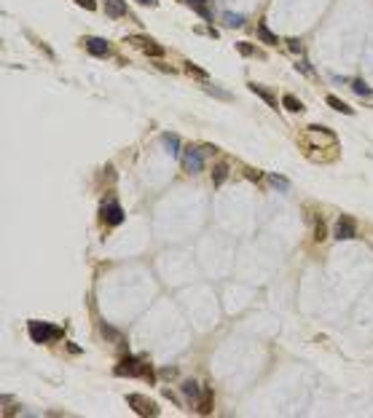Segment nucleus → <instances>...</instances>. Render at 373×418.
I'll list each match as a JSON object with an SVG mask.
<instances>
[{
  "label": "nucleus",
  "mask_w": 373,
  "mask_h": 418,
  "mask_svg": "<svg viewBox=\"0 0 373 418\" xmlns=\"http://www.w3.org/2000/svg\"><path fill=\"white\" fill-rule=\"evenodd\" d=\"M27 330H30L32 343H51V341H59V338H62V330L54 327V324H49V322H35L32 319L27 324Z\"/></svg>",
  "instance_id": "1"
},
{
  "label": "nucleus",
  "mask_w": 373,
  "mask_h": 418,
  "mask_svg": "<svg viewBox=\"0 0 373 418\" xmlns=\"http://www.w3.org/2000/svg\"><path fill=\"white\" fill-rule=\"evenodd\" d=\"M183 394L188 397L191 402H196L199 397H202V386H199L196 381H185V383H183Z\"/></svg>",
  "instance_id": "13"
},
{
  "label": "nucleus",
  "mask_w": 373,
  "mask_h": 418,
  "mask_svg": "<svg viewBox=\"0 0 373 418\" xmlns=\"http://www.w3.org/2000/svg\"><path fill=\"white\" fill-rule=\"evenodd\" d=\"M126 402H129V408H135L137 416H158L156 402L148 400V397H143V394H126Z\"/></svg>",
  "instance_id": "4"
},
{
  "label": "nucleus",
  "mask_w": 373,
  "mask_h": 418,
  "mask_svg": "<svg viewBox=\"0 0 373 418\" xmlns=\"http://www.w3.org/2000/svg\"><path fill=\"white\" fill-rule=\"evenodd\" d=\"M185 70H188V72H191V75H199V78H210V75H207V70L196 67V64H194V62H185Z\"/></svg>",
  "instance_id": "21"
},
{
  "label": "nucleus",
  "mask_w": 373,
  "mask_h": 418,
  "mask_svg": "<svg viewBox=\"0 0 373 418\" xmlns=\"http://www.w3.org/2000/svg\"><path fill=\"white\" fill-rule=\"evenodd\" d=\"M236 49H239V54H242V57H252V54H255V49H252V46L250 43H236Z\"/></svg>",
  "instance_id": "24"
},
{
  "label": "nucleus",
  "mask_w": 373,
  "mask_h": 418,
  "mask_svg": "<svg viewBox=\"0 0 373 418\" xmlns=\"http://www.w3.org/2000/svg\"><path fill=\"white\" fill-rule=\"evenodd\" d=\"M288 49L296 51V54H303V41H298V38H290V41H288Z\"/></svg>",
  "instance_id": "22"
},
{
  "label": "nucleus",
  "mask_w": 373,
  "mask_h": 418,
  "mask_svg": "<svg viewBox=\"0 0 373 418\" xmlns=\"http://www.w3.org/2000/svg\"><path fill=\"white\" fill-rule=\"evenodd\" d=\"M135 41L145 43V54H153V57H164V49H161V46H156L153 41H143V38H135Z\"/></svg>",
  "instance_id": "17"
},
{
  "label": "nucleus",
  "mask_w": 373,
  "mask_h": 418,
  "mask_svg": "<svg viewBox=\"0 0 373 418\" xmlns=\"http://www.w3.org/2000/svg\"><path fill=\"white\" fill-rule=\"evenodd\" d=\"M207 91L212 97H221V99H231V94L228 91H223V89H215V86H207Z\"/></svg>",
  "instance_id": "25"
},
{
  "label": "nucleus",
  "mask_w": 373,
  "mask_h": 418,
  "mask_svg": "<svg viewBox=\"0 0 373 418\" xmlns=\"http://www.w3.org/2000/svg\"><path fill=\"white\" fill-rule=\"evenodd\" d=\"M83 46H86V51H91L94 57H108L110 54V46H108V41H102V38H83Z\"/></svg>",
  "instance_id": "7"
},
{
  "label": "nucleus",
  "mask_w": 373,
  "mask_h": 418,
  "mask_svg": "<svg viewBox=\"0 0 373 418\" xmlns=\"http://www.w3.org/2000/svg\"><path fill=\"white\" fill-rule=\"evenodd\" d=\"M183 169L188 172V175H199V172L204 169V150L202 148H185L183 153Z\"/></svg>",
  "instance_id": "3"
},
{
  "label": "nucleus",
  "mask_w": 373,
  "mask_h": 418,
  "mask_svg": "<svg viewBox=\"0 0 373 418\" xmlns=\"http://www.w3.org/2000/svg\"><path fill=\"white\" fill-rule=\"evenodd\" d=\"M296 70H298V72H303V75H311V67H309V62H298V64H296Z\"/></svg>",
  "instance_id": "27"
},
{
  "label": "nucleus",
  "mask_w": 373,
  "mask_h": 418,
  "mask_svg": "<svg viewBox=\"0 0 373 418\" xmlns=\"http://www.w3.org/2000/svg\"><path fill=\"white\" fill-rule=\"evenodd\" d=\"M352 89H355V94H360V97H371L373 94V89L365 81H352Z\"/></svg>",
  "instance_id": "18"
},
{
  "label": "nucleus",
  "mask_w": 373,
  "mask_h": 418,
  "mask_svg": "<svg viewBox=\"0 0 373 418\" xmlns=\"http://www.w3.org/2000/svg\"><path fill=\"white\" fill-rule=\"evenodd\" d=\"M102 223H108V225H121V223H124V209H121V204H116V201L102 204Z\"/></svg>",
  "instance_id": "6"
},
{
  "label": "nucleus",
  "mask_w": 373,
  "mask_h": 418,
  "mask_svg": "<svg viewBox=\"0 0 373 418\" xmlns=\"http://www.w3.org/2000/svg\"><path fill=\"white\" fill-rule=\"evenodd\" d=\"M140 3H143V5H156L158 0H140Z\"/></svg>",
  "instance_id": "28"
},
{
  "label": "nucleus",
  "mask_w": 373,
  "mask_h": 418,
  "mask_svg": "<svg viewBox=\"0 0 373 418\" xmlns=\"http://www.w3.org/2000/svg\"><path fill=\"white\" fill-rule=\"evenodd\" d=\"M282 105H285L290 113H303V102H301L298 97H293V94H285V97H282Z\"/></svg>",
  "instance_id": "14"
},
{
  "label": "nucleus",
  "mask_w": 373,
  "mask_h": 418,
  "mask_svg": "<svg viewBox=\"0 0 373 418\" xmlns=\"http://www.w3.org/2000/svg\"><path fill=\"white\" fill-rule=\"evenodd\" d=\"M116 375H145L148 381H153V370H148L145 364H140L137 357H126V359H121L116 364Z\"/></svg>",
  "instance_id": "2"
},
{
  "label": "nucleus",
  "mask_w": 373,
  "mask_h": 418,
  "mask_svg": "<svg viewBox=\"0 0 373 418\" xmlns=\"http://www.w3.org/2000/svg\"><path fill=\"white\" fill-rule=\"evenodd\" d=\"M258 41L266 43V46H277V43H279V38H277L269 27H266V22H258Z\"/></svg>",
  "instance_id": "10"
},
{
  "label": "nucleus",
  "mask_w": 373,
  "mask_h": 418,
  "mask_svg": "<svg viewBox=\"0 0 373 418\" xmlns=\"http://www.w3.org/2000/svg\"><path fill=\"white\" fill-rule=\"evenodd\" d=\"M191 3H194V5H204L207 0H191Z\"/></svg>",
  "instance_id": "29"
},
{
  "label": "nucleus",
  "mask_w": 373,
  "mask_h": 418,
  "mask_svg": "<svg viewBox=\"0 0 373 418\" xmlns=\"http://www.w3.org/2000/svg\"><path fill=\"white\" fill-rule=\"evenodd\" d=\"M250 91H252V94H258V97H261V99H263V102H266V105H269V108H274V110H279V102H277V97H274V94H271V91H269V89H266V86H261V83H250Z\"/></svg>",
  "instance_id": "8"
},
{
  "label": "nucleus",
  "mask_w": 373,
  "mask_h": 418,
  "mask_svg": "<svg viewBox=\"0 0 373 418\" xmlns=\"http://www.w3.org/2000/svg\"><path fill=\"white\" fill-rule=\"evenodd\" d=\"M325 236H328V234H325V223L317 220V225H314V241H322Z\"/></svg>",
  "instance_id": "23"
},
{
  "label": "nucleus",
  "mask_w": 373,
  "mask_h": 418,
  "mask_svg": "<svg viewBox=\"0 0 373 418\" xmlns=\"http://www.w3.org/2000/svg\"><path fill=\"white\" fill-rule=\"evenodd\" d=\"M269 182L274 185V188H279V190H290V182L285 180V177H279V175H271V177H269Z\"/></svg>",
  "instance_id": "20"
},
{
  "label": "nucleus",
  "mask_w": 373,
  "mask_h": 418,
  "mask_svg": "<svg viewBox=\"0 0 373 418\" xmlns=\"http://www.w3.org/2000/svg\"><path fill=\"white\" fill-rule=\"evenodd\" d=\"M210 410H212V391H204V400L199 402V413H204V416H207Z\"/></svg>",
  "instance_id": "19"
},
{
  "label": "nucleus",
  "mask_w": 373,
  "mask_h": 418,
  "mask_svg": "<svg viewBox=\"0 0 373 418\" xmlns=\"http://www.w3.org/2000/svg\"><path fill=\"white\" fill-rule=\"evenodd\" d=\"M223 19H225V24H228V27H242V24L247 22V19H244L242 14H231V11H225Z\"/></svg>",
  "instance_id": "16"
},
{
  "label": "nucleus",
  "mask_w": 373,
  "mask_h": 418,
  "mask_svg": "<svg viewBox=\"0 0 373 418\" xmlns=\"http://www.w3.org/2000/svg\"><path fill=\"white\" fill-rule=\"evenodd\" d=\"M105 11H108V16L118 19V16L126 14V3L124 0H108V3H105Z\"/></svg>",
  "instance_id": "12"
},
{
  "label": "nucleus",
  "mask_w": 373,
  "mask_h": 418,
  "mask_svg": "<svg viewBox=\"0 0 373 418\" xmlns=\"http://www.w3.org/2000/svg\"><path fill=\"white\" fill-rule=\"evenodd\" d=\"M325 102H328V105H330V108H333V110L344 113V116H352V113H355V108H349V105H346V102H344V99H338L336 94H328V97H325Z\"/></svg>",
  "instance_id": "11"
},
{
  "label": "nucleus",
  "mask_w": 373,
  "mask_h": 418,
  "mask_svg": "<svg viewBox=\"0 0 373 418\" xmlns=\"http://www.w3.org/2000/svg\"><path fill=\"white\" fill-rule=\"evenodd\" d=\"M75 3L81 5V8H86V11H94V8H97V3H94V0H75Z\"/></svg>",
  "instance_id": "26"
},
{
  "label": "nucleus",
  "mask_w": 373,
  "mask_h": 418,
  "mask_svg": "<svg viewBox=\"0 0 373 418\" xmlns=\"http://www.w3.org/2000/svg\"><path fill=\"white\" fill-rule=\"evenodd\" d=\"M225 177H228V167H225V164H218V167L212 169V182H215V185H223Z\"/></svg>",
  "instance_id": "15"
},
{
  "label": "nucleus",
  "mask_w": 373,
  "mask_h": 418,
  "mask_svg": "<svg viewBox=\"0 0 373 418\" xmlns=\"http://www.w3.org/2000/svg\"><path fill=\"white\" fill-rule=\"evenodd\" d=\"M161 142H164V148H166V153H169V156H180V153H183V150H180V137L177 134H169V131H166V134H161Z\"/></svg>",
  "instance_id": "9"
},
{
  "label": "nucleus",
  "mask_w": 373,
  "mask_h": 418,
  "mask_svg": "<svg viewBox=\"0 0 373 418\" xmlns=\"http://www.w3.org/2000/svg\"><path fill=\"white\" fill-rule=\"evenodd\" d=\"M333 236H336L338 241H349V239H357V225H355V220H352V217H346V215L338 217Z\"/></svg>",
  "instance_id": "5"
}]
</instances>
